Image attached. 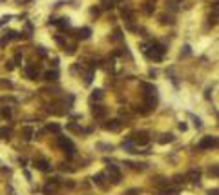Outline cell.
Wrapping results in <instances>:
<instances>
[{
	"label": "cell",
	"mask_w": 219,
	"mask_h": 195,
	"mask_svg": "<svg viewBox=\"0 0 219 195\" xmlns=\"http://www.w3.org/2000/svg\"><path fill=\"white\" fill-rule=\"evenodd\" d=\"M2 115H4L6 119H9V117H11V108H4V110H2Z\"/></svg>",
	"instance_id": "cell-23"
},
{
	"label": "cell",
	"mask_w": 219,
	"mask_h": 195,
	"mask_svg": "<svg viewBox=\"0 0 219 195\" xmlns=\"http://www.w3.org/2000/svg\"><path fill=\"white\" fill-rule=\"evenodd\" d=\"M100 99H102V91L100 90H95L92 93V100H100Z\"/></svg>",
	"instance_id": "cell-17"
},
{
	"label": "cell",
	"mask_w": 219,
	"mask_h": 195,
	"mask_svg": "<svg viewBox=\"0 0 219 195\" xmlns=\"http://www.w3.org/2000/svg\"><path fill=\"white\" fill-rule=\"evenodd\" d=\"M90 35H92V29H90V28H82V29H79V38H82V40L90 38Z\"/></svg>",
	"instance_id": "cell-13"
},
{
	"label": "cell",
	"mask_w": 219,
	"mask_h": 195,
	"mask_svg": "<svg viewBox=\"0 0 219 195\" xmlns=\"http://www.w3.org/2000/svg\"><path fill=\"white\" fill-rule=\"evenodd\" d=\"M38 55H40V57H46V51H44V48H38Z\"/></svg>",
	"instance_id": "cell-30"
},
{
	"label": "cell",
	"mask_w": 219,
	"mask_h": 195,
	"mask_svg": "<svg viewBox=\"0 0 219 195\" xmlns=\"http://www.w3.org/2000/svg\"><path fill=\"white\" fill-rule=\"evenodd\" d=\"M141 88L144 90V91H148L146 95H155V86H153V84H146V82H141Z\"/></svg>",
	"instance_id": "cell-11"
},
{
	"label": "cell",
	"mask_w": 219,
	"mask_h": 195,
	"mask_svg": "<svg viewBox=\"0 0 219 195\" xmlns=\"http://www.w3.org/2000/svg\"><path fill=\"white\" fill-rule=\"evenodd\" d=\"M104 129H108V131H119V129H121V120H117V119L108 120L104 124Z\"/></svg>",
	"instance_id": "cell-5"
},
{
	"label": "cell",
	"mask_w": 219,
	"mask_h": 195,
	"mask_svg": "<svg viewBox=\"0 0 219 195\" xmlns=\"http://www.w3.org/2000/svg\"><path fill=\"white\" fill-rule=\"evenodd\" d=\"M113 40H122V31L121 29H115L113 31Z\"/></svg>",
	"instance_id": "cell-19"
},
{
	"label": "cell",
	"mask_w": 219,
	"mask_h": 195,
	"mask_svg": "<svg viewBox=\"0 0 219 195\" xmlns=\"http://www.w3.org/2000/svg\"><path fill=\"white\" fill-rule=\"evenodd\" d=\"M35 168L40 170V171H50L51 170V166H50V162L46 159H37L35 161Z\"/></svg>",
	"instance_id": "cell-6"
},
{
	"label": "cell",
	"mask_w": 219,
	"mask_h": 195,
	"mask_svg": "<svg viewBox=\"0 0 219 195\" xmlns=\"http://www.w3.org/2000/svg\"><path fill=\"white\" fill-rule=\"evenodd\" d=\"M108 173H110V177H112L113 184H117L121 181V171H119L117 166H108Z\"/></svg>",
	"instance_id": "cell-3"
},
{
	"label": "cell",
	"mask_w": 219,
	"mask_h": 195,
	"mask_svg": "<svg viewBox=\"0 0 219 195\" xmlns=\"http://www.w3.org/2000/svg\"><path fill=\"white\" fill-rule=\"evenodd\" d=\"M64 51L68 53V55H73L75 53V46H64Z\"/></svg>",
	"instance_id": "cell-22"
},
{
	"label": "cell",
	"mask_w": 219,
	"mask_h": 195,
	"mask_svg": "<svg viewBox=\"0 0 219 195\" xmlns=\"http://www.w3.org/2000/svg\"><path fill=\"white\" fill-rule=\"evenodd\" d=\"M92 113H93V117L100 119V117L106 115V108H104V106H93V108H92Z\"/></svg>",
	"instance_id": "cell-9"
},
{
	"label": "cell",
	"mask_w": 219,
	"mask_h": 195,
	"mask_svg": "<svg viewBox=\"0 0 219 195\" xmlns=\"http://www.w3.org/2000/svg\"><path fill=\"white\" fill-rule=\"evenodd\" d=\"M188 179H190L192 182H199V179H201V171H199V170H190V171H188Z\"/></svg>",
	"instance_id": "cell-10"
},
{
	"label": "cell",
	"mask_w": 219,
	"mask_h": 195,
	"mask_svg": "<svg viewBox=\"0 0 219 195\" xmlns=\"http://www.w3.org/2000/svg\"><path fill=\"white\" fill-rule=\"evenodd\" d=\"M58 146L64 149V153H66V157H68V159H71V157H73L75 146H73V142H71L68 137H58Z\"/></svg>",
	"instance_id": "cell-1"
},
{
	"label": "cell",
	"mask_w": 219,
	"mask_h": 195,
	"mask_svg": "<svg viewBox=\"0 0 219 195\" xmlns=\"http://www.w3.org/2000/svg\"><path fill=\"white\" fill-rule=\"evenodd\" d=\"M92 77H93V73H92V71H90V73H86V78H84V80H86V84H90V82H92Z\"/></svg>",
	"instance_id": "cell-25"
},
{
	"label": "cell",
	"mask_w": 219,
	"mask_h": 195,
	"mask_svg": "<svg viewBox=\"0 0 219 195\" xmlns=\"http://www.w3.org/2000/svg\"><path fill=\"white\" fill-rule=\"evenodd\" d=\"M8 135H9V131H8V129H2V137H6V139H8Z\"/></svg>",
	"instance_id": "cell-32"
},
{
	"label": "cell",
	"mask_w": 219,
	"mask_h": 195,
	"mask_svg": "<svg viewBox=\"0 0 219 195\" xmlns=\"http://www.w3.org/2000/svg\"><path fill=\"white\" fill-rule=\"evenodd\" d=\"M26 75L29 77V80H37L38 78V69L35 68V66H26Z\"/></svg>",
	"instance_id": "cell-7"
},
{
	"label": "cell",
	"mask_w": 219,
	"mask_h": 195,
	"mask_svg": "<svg viewBox=\"0 0 219 195\" xmlns=\"http://www.w3.org/2000/svg\"><path fill=\"white\" fill-rule=\"evenodd\" d=\"M139 193H141V190H139V188H131V190H128L124 195H139Z\"/></svg>",
	"instance_id": "cell-21"
},
{
	"label": "cell",
	"mask_w": 219,
	"mask_h": 195,
	"mask_svg": "<svg viewBox=\"0 0 219 195\" xmlns=\"http://www.w3.org/2000/svg\"><path fill=\"white\" fill-rule=\"evenodd\" d=\"M13 68H15L13 62H6V69H8V71H13Z\"/></svg>",
	"instance_id": "cell-26"
},
{
	"label": "cell",
	"mask_w": 219,
	"mask_h": 195,
	"mask_svg": "<svg viewBox=\"0 0 219 195\" xmlns=\"http://www.w3.org/2000/svg\"><path fill=\"white\" fill-rule=\"evenodd\" d=\"M68 129H71V131H80V128H79V126H75V124H70V126H68Z\"/></svg>",
	"instance_id": "cell-27"
},
{
	"label": "cell",
	"mask_w": 219,
	"mask_h": 195,
	"mask_svg": "<svg viewBox=\"0 0 219 195\" xmlns=\"http://www.w3.org/2000/svg\"><path fill=\"white\" fill-rule=\"evenodd\" d=\"M55 26H58L60 29H68L70 28V18H58Z\"/></svg>",
	"instance_id": "cell-12"
},
{
	"label": "cell",
	"mask_w": 219,
	"mask_h": 195,
	"mask_svg": "<svg viewBox=\"0 0 219 195\" xmlns=\"http://www.w3.org/2000/svg\"><path fill=\"white\" fill-rule=\"evenodd\" d=\"M58 78V73L57 71H48L46 73V80H57Z\"/></svg>",
	"instance_id": "cell-16"
},
{
	"label": "cell",
	"mask_w": 219,
	"mask_h": 195,
	"mask_svg": "<svg viewBox=\"0 0 219 195\" xmlns=\"http://www.w3.org/2000/svg\"><path fill=\"white\" fill-rule=\"evenodd\" d=\"M102 6H104L106 9H112V7H113V0H102Z\"/></svg>",
	"instance_id": "cell-20"
},
{
	"label": "cell",
	"mask_w": 219,
	"mask_h": 195,
	"mask_svg": "<svg viewBox=\"0 0 219 195\" xmlns=\"http://www.w3.org/2000/svg\"><path fill=\"white\" fill-rule=\"evenodd\" d=\"M20 60H22V55H20V53H16V57H15V62H13V64H18Z\"/></svg>",
	"instance_id": "cell-28"
},
{
	"label": "cell",
	"mask_w": 219,
	"mask_h": 195,
	"mask_svg": "<svg viewBox=\"0 0 219 195\" xmlns=\"http://www.w3.org/2000/svg\"><path fill=\"white\" fill-rule=\"evenodd\" d=\"M208 173H210V177H212V175H214V177H217V166L210 168V171H208Z\"/></svg>",
	"instance_id": "cell-24"
},
{
	"label": "cell",
	"mask_w": 219,
	"mask_h": 195,
	"mask_svg": "<svg viewBox=\"0 0 219 195\" xmlns=\"http://www.w3.org/2000/svg\"><path fill=\"white\" fill-rule=\"evenodd\" d=\"M22 133H24V140H31L33 139V128L26 126L24 129H22Z\"/></svg>",
	"instance_id": "cell-14"
},
{
	"label": "cell",
	"mask_w": 219,
	"mask_h": 195,
	"mask_svg": "<svg viewBox=\"0 0 219 195\" xmlns=\"http://www.w3.org/2000/svg\"><path fill=\"white\" fill-rule=\"evenodd\" d=\"M135 144H139V146H144V144H148V131H137L135 133Z\"/></svg>",
	"instance_id": "cell-4"
},
{
	"label": "cell",
	"mask_w": 219,
	"mask_h": 195,
	"mask_svg": "<svg viewBox=\"0 0 219 195\" xmlns=\"http://www.w3.org/2000/svg\"><path fill=\"white\" fill-rule=\"evenodd\" d=\"M175 140V137L172 135V133H168V135H163V139H159V142L161 144H166V142H173Z\"/></svg>",
	"instance_id": "cell-15"
},
{
	"label": "cell",
	"mask_w": 219,
	"mask_h": 195,
	"mask_svg": "<svg viewBox=\"0 0 219 195\" xmlns=\"http://www.w3.org/2000/svg\"><path fill=\"white\" fill-rule=\"evenodd\" d=\"M208 195H217V188H214V190H210V191H208Z\"/></svg>",
	"instance_id": "cell-31"
},
{
	"label": "cell",
	"mask_w": 219,
	"mask_h": 195,
	"mask_svg": "<svg viewBox=\"0 0 219 195\" xmlns=\"http://www.w3.org/2000/svg\"><path fill=\"white\" fill-rule=\"evenodd\" d=\"M214 146H217V137H203L201 142L197 144L199 149H208V148H214Z\"/></svg>",
	"instance_id": "cell-2"
},
{
	"label": "cell",
	"mask_w": 219,
	"mask_h": 195,
	"mask_svg": "<svg viewBox=\"0 0 219 195\" xmlns=\"http://www.w3.org/2000/svg\"><path fill=\"white\" fill-rule=\"evenodd\" d=\"M48 131H55V133H57V131H60V126L55 124V122H53V124H48Z\"/></svg>",
	"instance_id": "cell-18"
},
{
	"label": "cell",
	"mask_w": 219,
	"mask_h": 195,
	"mask_svg": "<svg viewBox=\"0 0 219 195\" xmlns=\"http://www.w3.org/2000/svg\"><path fill=\"white\" fill-rule=\"evenodd\" d=\"M186 128H188V126H186L184 122H181V124H179V129H181V131H186Z\"/></svg>",
	"instance_id": "cell-29"
},
{
	"label": "cell",
	"mask_w": 219,
	"mask_h": 195,
	"mask_svg": "<svg viewBox=\"0 0 219 195\" xmlns=\"http://www.w3.org/2000/svg\"><path fill=\"white\" fill-rule=\"evenodd\" d=\"M153 49V48H152ZM144 55L150 58V60H155V62H161L163 60V55L159 53V51H155V49H153V51H144Z\"/></svg>",
	"instance_id": "cell-8"
}]
</instances>
